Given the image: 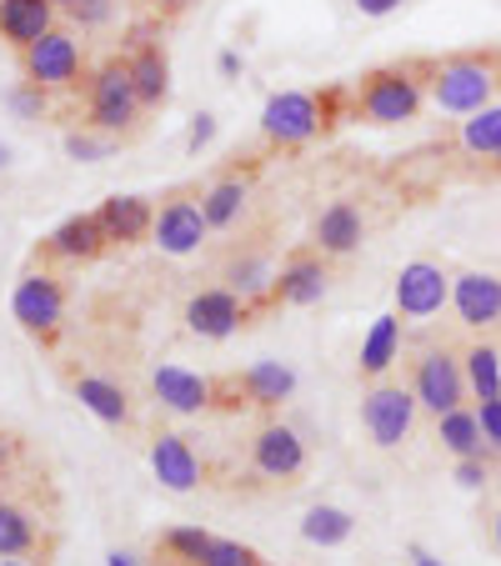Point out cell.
I'll use <instances>...</instances> for the list:
<instances>
[{
    "label": "cell",
    "mask_w": 501,
    "mask_h": 566,
    "mask_svg": "<svg viewBox=\"0 0 501 566\" xmlns=\"http://www.w3.org/2000/svg\"><path fill=\"white\" fill-rule=\"evenodd\" d=\"M411 391H416V407H427L431 417H447V411H457L467 401V366L451 352H427L416 361Z\"/></svg>",
    "instance_id": "4"
},
{
    "label": "cell",
    "mask_w": 501,
    "mask_h": 566,
    "mask_svg": "<svg viewBox=\"0 0 501 566\" xmlns=\"http://www.w3.org/2000/svg\"><path fill=\"white\" fill-rule=\"evenodd\" d=\"M106 566H136V562H131L126 552H111V556H106Z\"/></svg>",
    "instance_id": "43"
},
{
    "label": "cell",
    "mask_w": 501,
    "mask_h": 566,
    "mask_svg": "<svg viewBox=\"0 0 501 566\" xmlns=\"http://www.w3.org/2000/svg\"><path fill=\"white\" fill-rule=\"evenodd\" d=\"M75 401L91 411V417L111 421V427H121V421H131V401L126 391H121L116 381H106V376H81L75 381Z\"/></svg>",
    "instance_id": "24"
},
{
    "label": "cell",
    "mask_w": 501,
    "mask_h": 566,
    "mask_svg": "<svg viewBox=\"0 0 501 566\" xmlns=\"http://www.w3.org/2000/svg\"><path fill=\"white\" fill-rule=\"evenodd\" d=\"M236 71H241V55L226 51V55H221V75H236Z\"/></svg>",
    "instance_id": "41"
},
{
    "label": "cell",
    "mask_w": 501,
    "mask_h": 566,
    "mask_svg": "<svg viewBox=\"0 0 501 566\" xmlns=\"http://www.w3.org/2000/svg\"><path fill=\"white\" fill-rule=\"evenodd\" d=\"M411 566H441L431 552H421V546H411Z\"/></svg>",
    "instance_id": "42"
},
{
    "label": "cell",
    "mask_w": 501,
    "mask_h": 566,
    "mask_svg": "<svg viewBox=\"0 0 501 566\" xmlns=\"http://www.w3.org/2000/svg\"><path fill=\"white\" fill-rule=\"evenodd\" d=\"M296 391V371L281 361H257V366H246L241 371V396L251 401V407H281L286 396Z\"/></svg>",
    "instance_id": "21"
},
{
    "label": "cell",
    "mask_w": 501,
    "mask_h": 566,
    "mask_svg": "<svg viewBox=\"0 0 501 566\" xmlns=\"http://www.w3.org/2000/svg\"><path fill=\"white\" fill-rule=\"evenodd\" d=\"M251 467L271 481H291L306 471V441L291 427H261L251 441Z\"/></svg>",
    "instance_id": "11"
},
{
    "label": "cell",
    "mask_w": 501,
    "mask_h": 566,
    "mask_svg": "<svg viewBox=\"0 0 501 566\" xmlns=\"http://www.w3.org/2000/svg\"><path fill=\"white\" fill-rule=\"evenodd\" d=\"M477 417H481V431H487V447L501 457V396H491V401H481V407H477Z\"/></svg>",
    "instance_id": "36"
},
{
    "label": "cell",
    "mask_w": 501,
    "mask_h": 566,
    "mask_svg": "<svg viewBox=\"0 0 501 566\" xmlns=\"http://www.w3.org/2000/svg\"><path fill=\"white\" fill-rule=\"evenodd\" d=\"M356 11L362 15H392V11H401V0H356Z\"/></svg>",
    "instance_id": "39"
},
{
    "label": "cell",
    "mask_w": 501,
    "mask_h": 566,
    "mask_svg": "<svg viewBox=\"0 0 501 566\" xmlns=\"http://www.w3.org/2000/svg\"><path fill=\"white\" fill-rule=\"evenodd\" d=\"M246 201H251V186L241 181V176H231V181H221V186H211V191H206V221H211V231L216 226H231L236 216L246 211Z\"/></svg>",
    "instance_id": "29"
},
{
    "label": "cell",
    "mask_w": 501,
    "mask_h": 566,
    "mask_svg": "<svg viewBox=\"0 0 501 566\" xmlns=\"http://www.w3.org/2000/svg\"><path fill=\"white\" fill-rule=\"evenodd\" d=\"M461 366H467V391L477 396V401L501 396V356H497V346H471V352L461 356Z\"/></svg>",
    "instance_id": "28"
},
{
    "label": "cell",
    "mask_w": 501,
    "mask_h": 566,
    "mask_svg": "<svg viewBox=\"0 0 501 566\" xmlns=\"http://www.w3.org/2000/svg\"><path fill=\"white\" fill-rule=\"evenodd\" d=\"M457 481H461V486H467V492H477V486H487V461H481V457L457 461Z\"/></svg>",
    "instance_id": "37"
},
{
    "label": "cell",
    "mask_w": 501,
    "mask_h": 566,
    "mask_svg": "<svg viewBox=\"0 0 501 566\" xmlns=\"http://www.w3.org/2000/svg\"><path fill=\"white\" fill-rule=\"evenodd\" d=\"M55 6H71V11H75V6H81V0H55Z\"/></svg>",
    "instance_id": "45"
},
{
    "label": "cell",
    "mask_w": 501,
    "mask_h": 566,
    "mask_svg": "<svg viewBox=\"0 0 501 566\" xmlns=\"http://www.w3.org/2000/svg\"><path fill=\"white\" fill-rule=\"evenodd\" d=\"M497 542H501V516H497Z\"/></svg>",
    "instance_id": "47"
},
{
    "label": "cell",
    "mask_w": 501,
    "mask_h": 566,
    "mask_svg": "<svg viewBox=\"0 0 501 566\" xmlns=\"http://www.w3.org/2000/svg\"><path fill=\"white\" fill-rule=\"evenodd\" d=\"M11 467H15V441L6 437V431H0V476H6Z\"/></svg>",
    "instance_id": "40"
},
{
    "label": "cell",
    "mask_w": 501,
    "mask_h": 566,
    "mask_svg": "<svg viewBox=\"0 0 501 566\" xmlns=\"http://www.w3.org/2000/svg\"><path fill=\"white\" fill-rule=\"evenodd\" d=\"M0 566H25V562H15V556H6V562H0Z\"/></svg>",
    "instance_id": "44"
},
{
    "label": "cell",
    "mask_w": 501,
    "mask_h": 566,
    "mask_svg": "<svg viewBox=\"0 0 501 566\" xmlns=\"http://www.w3.org/2000/svg\"><path fill=\"white\" fill-rule=\"evenodd\" d=\"M497 171H501V156H497Z\"/></svg>",
    "instance_id": "48"
},
{
    "label": "cell",
    "mask_w": 501,
    "mask_h": 566,
    "mask_svg": "<svg viewBox=\"0 0 501 566\" xmlns=\"http://www.w3.org/2000/svg\"><path fill=\"white\" fill-rule=\"evenodd\" d=\"M131 81H136V96L140 106H160L166 101V86H171V71H166V55L156 51V45H140L136 55H131Z\"/></svg>",
    "instance_id": "25"
},
{
    "label": "cell",
    "mask_w": 501,
    "mask_h": 566,
    "mask_svg": "<svg viewBox=\"0 0 501 566\" xmlns=\"http://www.w3.org/2000/svg\"><path fill=\"white\" fill-rule=\"evenodd\" d=\"M427 101V81L416 75V65H386V71H372L362 86V116L372 126H401L421 111Z\"/></svg>",
    "instance_id": "2"
},
{
    "label": "cell",
    "mask_w": 501,
    "mask_h": 566,
    "mask_svg": "<svg viewBox=\"0 0 501 566\" xmlns=\"http://www.w3.org/2000/svg\"><path fill=\"white\" fill-rule=\"evenodd\" d=\"M160 546H166V556H171L176 566H206L216 536H206L201 526H171V532L160 536Z\"/></svg>",
    "instance_id": "31"
},
{
    "label": "cell",
    "mask_w": 501,
    "mask_h": 566,
    "mask_svg": "<svg viewBox=\"0 0 501 566\" xmlns=\"http://www.w3.org/2000/svg\"><path fill=\"white\" fill-rule=\"evenodd\" d=\"M461 150L471 156H501V106L471 111V120H461Z\"/></svg>",
    "instance_id": "27"
},
{
    "label": "cell",
    "mask_w": 501,
    "mask_h": 566,
    "mask_svg": "<svg viewBox=\"0 0 501 566\" xmlns=\"http://www.w3.org/2000/svg\"><path fill=\"white\" fill-rule=\"evenodd\" d=\"M396 352H401V311L372 321V332H366V342H362V376H386Z\"/></svg>",
    "instance_id": "23"
},
{
    "label": "cell",
    "mask_w": 501,
    "mask_h": 566,
    "mask_svg": "<svg viewBox=\"0 0 501 566\" xmlns=\"http://www.w3.org/2000/svg\"><path fill=\"white\" fill-rule=\"evenodd\" d=\"M316 247L326 256H352L362 247V211L352 201H331L326 211L316 216Z\"/></svg>",
    "instance_id": "18"
},
{
    "label": "cell",
    "mask_w": 501,
    "mask_h": 566,
    "mask_svg": "<svg viewBox=\"0 0 501 566\" xmlns=\"http://www.w3.org/2000/svg\"><path fill=\"white\" fill-rule=\"evenodd\" d=\"M362 421L382 451L401 447L416 421V391H406V386H372L362 401Z\"/></svg>",
    "instance_id": "5"
},
{
    "label": "cell",
    "mask_w": 501,
    "mask_h": 566,
    "mask_svg": "<svg viewBox=\"0 0 501 566\" xmlns=\"http://www.w3.org/2000/svg\"><path fill=\"white\" fill-rule=\"evenodd\" d=\"M326 266H321L316 256H291L286 266L276 271V296L286 301V306H316L321 296H326Z\"/></svg>",
    "instance_id": "19"
},
{
    "label": "cell",
    "mask_w": 501,
    "mask_h": 566,
    "mask_svg": "<svg viewBox=\"0 0 501 566\" xmlns=\"http://www.w3.org/2000/svg\"><path fill=\"white\" fill-rule=\"evenodd\" d=\"M206 566H261V562H257V552L241 542H216L211 556H206Z\"/></svg>",
    "instance_id": "35"
},
{
    "label": "cell",
    "mask_w": 501,
    "mask_h": 566,
    "mask_svg": "<svg viewBox=\"0 0 501 566\" xmlns=\"http://www.w3.org/2000/svg\"><path fill=\"white\" fill-rule=\"evenodd\" d=\"M35 542H41V536H35L31 512L0 502V556H25V552H35Z\"/></svg>",
    "instance_id": "30"
},
{
    "label": "cell",
    "mask_w": 501,
    "mask_h": 566,
    "mask_svg": "<svg viewBox=\"0 0 501 566\" xmlns=\"http://www.w3.org/2000/svg\"><path fill=\"white\" fill-rule=\"evenodd\" d=\"M51 15H55V0H0V41H11L25 51L45 31H55Z\"/></svg>",
    "instance_id": "17"
},
{
    "label": "cell",
    "mask_w": 501,
    "mask_h": 566,
    "mask_svg": "<svg viewBox=\"0 0 501 566\" xmlns=\"http://www.w3.org/2000/svg\"><path fill=\"white\" fill-rule=\"evenodd\" d=\"M437 111L451 116H471V111L491 106V91H497V65L481 61V55H457V61H441L427 81Z\"/></svg>",
    "instance_id": "1"
},
{
    "label": "cell",
    "mask_w": 501,
    "mask_h": 566,
    "mask_svg": "<svg viewBox=\"0 0 501 566\" xmlns=\"http://www.w3.org/2000/svg\"><path fill=\"white\" fill-rule=\"evenodd\" d=\"M96 216H101V226H106V235L121 241V247L150 235V226H156V211H150L140 196H111V201H101Z\"/></svg>",
    "instance_id": "20"
},
{
    "label": "cell",
    "mask_w": 501,
    "mask_h": 566,
    "mask_svg": "<svg viewBox=\"0 0 501 566\" xmlns=\"http://www.w3.org/2000/svg\"><path fill=\"white\" fill-rule=\"evenodd\" d=\"M11 111L21 120H41L45 116V86H35V81H25V86L11 91Z\"/></svg>",
    "instance_id": "33"
},
{
    "label": "cell",
    "mask_w": 501,
    "mask_h": 566,
    "mask_svg": "<svg viewBox=\"0 0 501 566\" xmlns=\"http://www.w3.org/2000/svg\"><path fill=\"white\" fill-rule=\"evenodd\" d=\"M321 126H326V111H321V101L306 96V91H281V96H271L267 111H261V130H267V140H276V146H301V140H311Z\"/></svg>",
    "instance_id": "6"
},
{
    "label": "cell",
    "mask_w": 501,
    "mask_h": 566,
    "mask_svg": "<svg viewBox=\"0 0 501 566\" xmlns=\"http://www.w3.org/2000/svg\"><path fill=\"white\" fill-rule=\"evenodd\" d=\"M6 160H11V156H6V146H0V166H6Z\"/></svg>",
    "instance_id": "46"
},
{
    "label": "cell",
    "mask_w": 501,
    "mask_h": 566,
    "mask_svg": "<svg viewBox=\"0 0 501 566\" xmlns=\"http://www.w3.org/2000/svg\"><path fill=\"white\" fill-rule=\"evenodd\" d=\"M226 281H231V291H236L241 301L261 296V291H276V271H271L267 256H241V261H231Z\"/></svg>",
    "instance_id": "32"
},
{
    "label": "cell",
    "mask_w": 501,
    "mask_h": 566,
    "mask_svg": "<svg viewBox=\"0 0 501 566\" xmlns=\"http://www.w3.org/2000/svg\"><path fill=\"white\" fill-rule=\"evenodd\" d=\"M106 150H111V140L91 136V130H71V136H65V156L71 160H101Z\"/></svg>",
    "instance_id": "34"
},
{
    "label": "cell",
    "mask_w": 501,
    "mask_h": 566,
    "mask_svg": "<svg viewBox=\"0 0 501 566\" xmlns=\"http://www.w3.org/2000/svg\"><path fill=\"white\" fill-rule=\"evenodd\" d=\"M206 231H211V221H206V206L201 201L160 206L156 226H150V235H156V247L166 251V256H191V251L206 241Z\"/></svg>",
    "instance_id": "10"
},
{
    "label": "cell",
    "mask_w": 501,
    "mask_h": 566,
    "mask_svg": "<svg viewBox=\"0 0 501 566\" xmlns=\"http://www.w3.org/2000/svg\"><path fill=\"white\" fill-rule=\"evenodd\" d=\"M241 321H246V301L236 296L231 286L201 291V296H191V306H186V326H191L196 336H206V342H226Z\"/></svg>",
    "instance_id": "13"
},
{
    "label": "cell",
    "mask_w": 501,
    "mask_h": 566,
    "mask_svg": "<svg viewBox=\"0 0 501 566\" xmlns=\"http://www.w3.org/2000/svg\"><path fill=\"white\" fill-rule=\"evenodd\" d=\"M21 65L35 86L65 91V86H75V75H81V45H75L65 31H45L41 41L21 51Z\"/></svg>",
    "instance_id": "8"
},
{
    "label": "cell",
    "mask_w": 501,
    "mask_h": 566,
    "mask_svg": "<svg viewBox=\"0 0 501 566\" xmlns=\"http://www.w3.org/2000/svg\"><path fill=\"white\" fill-rule=\"evenodd\" d=\"M437 441L451 451L457 461L467 457H487V431H481V417L467 407L447 411V417H437Z\"/></svg>",
    "instance_id": "22"
},
{
    "label": "cell",
    "mask_w": 501,
    "mask_h": 566,
    "mask_svg": "<svg viewBox=\"0 0 501 566\" xmlns=\"http://www.w3.org/2000/svg\"><path fill=\"white\" fill-rule=\"evenodd\" d=\"M352 532H356V516L346 506H311L301 516V536L311 546H342V542H352Z\"/></svg>",
    "instance_id": "26"
},
{
    "label": "cell",
    "mask_w": 501,
    "mask_h": 566,
    "mask_svg": "<svg viewBox=\"0 0 501 566\" xmlns=\"http://www.w3.org/2000/svg\"><path fill=\"white\" fill-rule=\"evenodd\" d=\"M106 247H111V235H106V226H101V216H71V221H61L51 231V241H45V251L61 261H96Z\"/></svg>",
    "instance_id": "16"
},
{
    "label": "cell",
    "mask_w": 501,
    "mask_h": 566,
    "mask_svg": "<svg viewBox=\"0 0 501 566\" xmlns=\"http://www.w3.org/2000/svg\"><path fill=\"white\" fill-rule=\"evenodd\" d=\"M451 306H457L461 326H497L501 321V276L491 271H467L451 281Z\"/></svg>",
    "instance_id": "12"
},
{
    "label": "cell",
    "mask_w": 501,
    "mask_h": 566,
    "mask_svg": "<svg viewBox=\"0 0 501 566\" xmlns=\"http://www.w3.org/2000/svg\"><path fill=\"white\" fill-rule=\"evenodd\" d=\"M150 386H156L160 407L181 411V417H196V411H206V407L216 401V381H206V376L186 371V366H156Z\"/></svg>",
    "instance_id": "15"
},
{
    "label": "cell",
    "mask_w": 501,
    "mask_h": 566,
    "mask_svg": "<svg viewBox=\"0 0 501 566\" xmlns=\"http://www.w3.org/2000/svg\"><path fill=\"white\" fill-rule=\"evenodd\" d=\"M11 311L31 336H51L65 316V291L51 271H31V276L15 281V296H11Z\"/></svg>",
    "instance_id": "7"
},
{
    "label": "cell",
    "mask_w": 501,
    "mask_h": 566,
    "mask_svg": "<svg viewBox=\"0 0 501 566\" xmlns=\"http://www.w3.org/2000/svg\"><path fill=\"white\" fill-rule=\"evenodd\" d=\"M211 136H216V120L211 116H196L191 120V136H186V150H201Z\"/></svg>",
    "instance_id": "38"
},
{
    "label": "cell",
    "mask_w": 501,
    "mask_h": 566,
    "mask_svg": "<svg viewBox=\"0 0 501 566\" xmlns=\"http://www.w3.org/2000/svg\"><path fill=\"white\" fill-rule=\"evenodd\" d=\"M150 471H156V481L166 492H196L201 486V461L186 447V437H171V431H160L150 441Z\"/></svg>",
    "instance_id": "14"
},
{
    "label": "cell",
    "mask_w": 501,
    "mask_h": 566,
    "mask_svg": "<svg viewBox=\"0 0 501 566\" xmlns=\"http://www.w3.org/2000/svg\"><path fill=\"white\" fill-rule=\"evenodd\" d=\"M451 301V276L431 261H406L396 276V311L406 321H427Z\"/></svg>",
    "instance_id": "9"
},
{
    "label": "cell",
    "mask_w": 501,
    "mask_h": 566,
    "mask_svg": "<svg viewBox=\"0 0 501 566\" xmlns=\"http://www.w3.org/2000/svg\"><path fill=\"white\" fill-rule=\"evenodd\" d=\"M136 111H140V96H136V81H131V65L126 61L101 65L96 81H91V126L106 130V136H121V130L136 126Z\"/></svg>",
    "instance_id": "3"
}]
</instances>
